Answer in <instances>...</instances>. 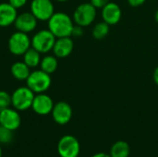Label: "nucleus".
<instances>
[{
	"label": "nucleus",
	"instance_id": "1",
	"mask_svg": "<svg viewBox=\"0 0 158 157\" xmlns=\"http://www.w3.org/2000/svg\"><path fill=\"white\" fill-rule=\"evenodd\" d=\"M48 30L56 37H71L74 27L73 19L64 12H55L47 20Z\"/></svg>",
	"mask_w": 158,
	"mask_h": 157
},
{
	"label": "nucleus",
	"instance_id": "2",
	"mask_svg": "<svg viewBox=\"0 0 158 157\" xmlns=\"http://www.w3.org/2000/svg\"><path fill=\"white\" fill-rule=\"evenodd\" d=\"M34 96L35 93L28 86L19 87L11 94V105L18 111H25L31 108Z\"/></svg>",
	"mask_w": 158,
	"mask_h": 157
},
{
	"label": "nucleus",
	"instance_id": "3",
	"mask_svg": "<svg viewBox=\"0 0 158 157\" xmlns=\"http://www.w3.org/2000/svg\"><path fill=\"white\" fill-rule=\"evenodd\" d=\"M26 83L34 93H43L50 88L52 79L50 74L39 69L31 72L26 80Z\"/></svg>",
	"mask_w": 158,
	"mask_h": 157
},
{
	"label": "nucleus",
	"instance_id": "4",
	"mask_svg": "<svg viewBox=\"0 0 158 157\" xmlns=\"http://www.w3.org/2000/svg\"><path fill=\"white\" fill-rule=\"evenodd\" d=\"M56 37L47 29L37 31L31 39V47L40 54H46L53 50Z\"/></svg>",
	"mask_w": 158,
	"mask_h": 157
},
{
	"label": "nucleus",
	"instance_id": "5",
	"mask_svg": "<svg viewBox=\"0 0 158 157\" xmlns=\"http://www.w3.org/2000/svg\"><path fill=\"white\" fill-rule=\"evenodd\" d=\"M96 8L91 3H82L79 5L73 13V21L81 27L90 26L96 18Z\"/></svg>",
	"mask_w": 158,
	"mask_h": 157
},
{
	"label": "nucleus",
	"instance_id": "6",
	"mask_svg": "<svg viewBox=\"0 0 158 157\" xmlns=\"http://www.w3.org/2000/svg\"><path fill=\"white\" fill-rule=\"evenodd\" d=\"M7 44L9 52L14 56H23L31 47V42L28 33L19 31L10 35Z\"/></svg>",
	"mask_w": 158,
	"mask_h": 157
},
{
	"label": "nucleus",
	"instance_id": "7",
	"mask_svg": "<svg viewBox=\"0 0 158 157\" xmlns=\"http://www.w3.org/2000/svg\"><path fill=\"white\" fill-rule=\"evenodd\" d=\"M81 145L78 139L72 135H65L58 141L57 153L60 157H78Z\"/></svg>",
	"mask_w": 158,
	"mask_h": 157
},
{
	"label": "nucleus",
	"instance_id": "8",
	"mask_svg": "<svg viewBox=\"0 0 158 157\" xmlns=\"http://www.w3.org/2000/svg\"><path fill=\"white\" fill-rule=\"evenodd\" d=\"M31 12L38 20L47 21L55 13L54 4L51 0H32Z\"/></svg>",
	"mask_w": 158,
	"mask_h": 157
},
{
	"label": "nucleus",
	"instance_id": "9",
	"mask_svg": "<svg viewBox=\"0 0 158 157\" xmlns=\"http://www.w3.org/2000/svg\"><path fill=\"white\" fill-rule=\"evenodd\" d=\"M21 124L19 113L15 108H5L0 110V126L12 131L18 130Z\"/></svg>",
	"mask_w": 158,
	"mask_h": 157
},
{
	"label": "nucleus",
	"instance_id": "10",
	"mask_svg": "<svg viewBox=\"0 0 158 157\" xmlns=\"http://www.w3.org/2000/svg\"><path fill=\"white\" fill-rule=\"evenodd\" d=\"M72 108L67 102L61 101L54 105L51 112L54 121L58 125L68 124L72 118Z\"/></svg>",
	"mask_w": 158,
	"mask_h": 157
},
{
	"label": "nucleus",
	"instance_id": "11",
	"mask_svg": "<svg viewBox=\"0 0 158 157\" xmlns=\"http://www.w3.org/2000/svg\"><path fill=\"white\" fill-rule=\"evenodd\" d=\"M54 105L55 104L49 95L45 94L44 93H36V95L34 96V99L32 101L31 109L37 115L46 116V115L51 114Z\"/></svg>",
	"mask_w": 158,
	"mask_h": 157
},
{
	"label": "nucleus",
	"instance_id": "12",
	"mask_svg": "<svg viewBox=\"0 0 158 157\" xmlns=\"http://www.w3.org/2000/svg\"><path fill=\"white\" fill-rule=\"evenodd\" d=\"M37 22L38 19L32 15L31 12H23L18 14L14 25L17 31L29 33L35 30L37 26Z\"/></svg>",
	"mask_w": 158,
	"mask_h": 157
},
{
	"label": "nucleus",
	"instance_id": "13",
	"mask_svg": "<svg viewBox=\"0 0 158 157\" xmlns=\"http://www.w3.org/2000/svg\"><path fill=\"white\" fill-rule=\"evenodd\" d=\"M122 17V11L120 6L114 2L107 3L102 8V18L105 22L109 26L118 24Z\"/></svg>",
	"mask_w": 158,
	"mask_h": 157
},
{
	"label": "nucleus",
	"instance_id": "14",
	"mask_svg": "<svg viewBox=\"0 0 158 157\" xmlns=\"http://www.w3.org/2000/svg\"><path fill=\"white\" fill-rule=\"evenodd\" d=\"M73 47H74V43L70 37L56 38L53 47V52L56 57L64 58L69 56L72 53Z\"/></svg>",
	"mask_w": 158,
	"mask_h": 157
},
{
	"label": "nucleus",
	"instance_id": "15",
	"mask_svg": "<svg viewBox=\"0 0 158 157\" xmlns=\"http://www.w3.org/2000/svg\"><path fill=\"white\" fill-rule=\"evenodd\" d=\"M17 16V8L9 3H0V27H8L14 24Z\"/></svg>",
	"mask_w": 158,
	"mask_h": 157
},
{
	"label": "nucleus",
	"instance_id": "16",
	"mask_svg": "<svg viewBox=\"0 0 158 157\" xmlns=\"http://www.w3.org/2000/svg\"><path fill=\"white\" fill-rule=\"evenodd\" d=\"M11 75L18 81H26L31 74L30 68L24 62H15L10 68Z\"/></svg>",
	"mask_w": 158,
	"mask_h": 157
},
{
	"label": "nucleus",
	"instance_id": "17",
	"mask_svg": "<svg viewBox=\"0 0 158 157\" xmlns=\"http://www.w3.org/2000/svg\"><path fill=\"white\" fill-rule=\"evenodd\" d=\"M109 155L111 157H129L131 155L130 144L125 141H118L112 144Z\"/></svg>",
	"mask_w": 158,
	"mask_h": 157
},
{
	"label": "nucleus",
	"instance_id": "18",
	"mask_svg": "<svg viewBox=\"0 0 158 157\" xmlns=\"http://www.w3.org/2000/svg\"><path fill=\"white\" fill-rule=\"evenodd\" d=\"M57 66H58V61L56 56H50V55L45 56L41 59L40 62L41 69L50 75L56 70Z\"/></svg>",
	"mask_w": 158,
	"mask_h": 157
},
{
	"label": "nucleus",
	"instance_id": "19",
	"mask_svg": "<svg viewBox=\"0 0 158 157\" xmlns=\"http://www.w3.org/2000/svg\"><path fill=\"white\" fill-rule=\"evenodd\" d=\"M41 59L42 58L40 56V53L32 47L28 49L25 52V54L23 55V62L30 68H36L38 65H40Z\"/></svg>",
	"mask_w": 158,
	"mask_h": 157
},
{
	"label": "nucleus",
	"instance_id": "20",
	"mask_svg": "<svg viewBox=\"0 0 158 157\" xmlns=\"http://www.w3.org/2000/svg\"><path fill=\"white\" fill-rule=\"evenodd\" d=\"M109 25L105 22L104 20L101 21V22H98L96 23L94 28H93V31H92V34L94 36V38L95 40H103L105 39L108 33H109Z\"/></svg>",
	"mask_w": 158,
	"mask_h": 157
},
{
	"label": "nucleus",
	"instance_id": "21",
	"mask_svg": "<svg viewBox=\"0 0 158 157\" xmlns=\"http://www.w3.org/2000/svg\"><path fill=\"white\" fill-rule=\"evenodd\" d=\"M13 140V131L0 126V144H8Z\"/></svg>",
	"mask_w": 158,
	"mask_h": 157
},
{
	"label": "nucleus",
	"instance_id": "22",
	"mask_svg": "<svg viewBox=\"0 0 158 157\" xmlns=\"http://www.w3.org/2000/svg\"><path fill=\"white\" fill-rule=\"evenodd\" d=\"M10 105H11V95L5 91H0V110L7 108Z\"/></svg>",
	"mask_w": 158,
	"mask_h": 157
},
{
	"label": "nucleus",
	"instance_id": "23",
	"mask_svg": "<svg viewBox=\"0 0 158 157\" xmlns=\"http://www.w3.org/2000/svg\"><path fill=\"white\" fill-rule=\"evenodd\" d=\"M84 31H83V27L80 26V25H74L73 29H72V32H71V36L76 37V38H80L83 35Z\"/></svg>",
	"mask_w": 158,
	"mask_h": 157
},
{
	"label": "nucleus",
	"instance_id": "24",
	"mask_svg": "<svg viewBox=\"0 0 158 157\" xmlns=\"http://www.w3.org/2000/svg\"><path fill=\"white\" fill-rule=\"evenodd\" d=\"M90 3L96 8L102 9L107 3H109V0H90Z\"/></svg>",
	"mask_w": 158,
	"mask_h": 157
},
{
	"label": "nucleus",
	"instance_id": "25",
	"mask_svg": "<svg viewBox=\"0 0 158 157\" xmlns=\"http://www.w3.org/2000/svg\"><path fill=\"white\" fill-rule=\"evenodd\" d=\"M28 0H8V3L15 8H20L26 5Z\"/></svg>",
	"mask_w": 158,
	"mask_h": 157
},
{
	"label": "nucleus",
	"instance_id": "26",
	"mask_svg": "<svg viewBox=\"0 0 158 157\" xmlns=\"http://www.w3.org/2000/svg\"><path fill=\"white\" fill-rule=\"evenodd\" d=\"M127 1H128L130 6H131L133 7H137V6L143 5L146 0H127Z\"/></svg>",
	"mask_w": 158,
	"mask_h": 157
},
{
	"label": "nucleus",
	"instance_id": "27",
	"mask_svg": "<svg viewBox=\"0 0 158 157\" xmlns=\"http://www.w3.org/2000/svg\"><path fill=\"white\" fill-rule=\"evenodd\" d=\"M153 79H154V81L155 83L158 85V66L156 68V69L154 70V73H153Z\"/></svg>",
	"mask_w": 158,
	"mask_h": 157
},
{
	"label": "nucleus",
	"instance_id": "28",
	"mask_svg": "<svg viewBox=\"0 0 158 157\" xmlns=\"http://www.w3.org/2000/svg\"><path fill=\"white\" fill-rule=\"evenodd\" d=\"M92 157H111V156H110V155H107V154H106V153H96V154H94V155Z\"/></svg>",
	"mask_w": 158,
	"mask_h": 157
},
{
	"label": "nucleus",
	"instance_id": "29",
	"mask_svg": "<svg viewBox=\"0 0 158 157\" xmlns=\"http://www.w3.org/2000/svg\"><path fill=\"white\" fill-rule=\"evenodd\" d=\"M155 19H156V21L158 23V9L156 11V14H155Z\"/></svg>",
	"mask_w": 158,
	"mask_h": 157
},
{
	"label": "nucleus",
	"instance_id": "30",
	"mask_svg": "<svg viewBox=\"0 0 158 157\" xmlns=\"http://www.w3.org/2000/svg\"><path fill=\"white\" fill-rule=\"evenodd\" d=\"M0 157H2V148L0 146Z\"/></svg>",
	"mask_w": 158,
	"mask_h": 157
},
{
	"label": "nucleus",
	"instance_id": "31",
	"mask_svg": "<svg viewBox=\"0 0 158 157\" xmlns=\"http://www.w3.org/2000/svg\"><path fill=\"white\" fill-rule=\"evenodd\" d=\"M56 1H58V2H67L68 0H56Z\"/></svg>",
	"mask_w": 158,
	"mask_h": 157
}]
</instances>
